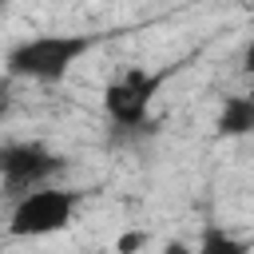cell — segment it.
Wrapping results in <instances>:
<instances>
[{
    "label": "cell",
    "instance_id": "1",
    "mask_svg": "<svg viewBox=\"0 0 254 254\" xmlns=\"http://www.w3.org/2000/svg\"><path fill=\"white\" fill-rule=\"evenodd\" d=\"M99 44L95 32H56V36H32L20 40L8 52V75L36 79V83H60L91 48Z\"/></svg>",
    "mask_w": 254,
    "mask_h": 254
},
{
    "label": "cell",
    "instance_id": "2",
    "mask_svg": "<svg viewBox=\"0 0 254 254\" xmlns=\"http://www.w3.org/2000/svg\"><path fill=\"white\" fill-rule=\"evenodd\" d=\"M79 198H83V190H52V187L24 190L12 206L8 234L12 238H44V234L67 230Z\"/></svg>",
    "mask_w": 254,
    "mask_h": 254
},
{
    "label": "cell",
    "instance_id": "3",
    "mask_svg": "<svg viewBox=\"0 0 254 254\" xmlns=\"http://www.w3.org/2000/svg\"><path fill=\"white\" fill-rule=\"evenodd\" d=\"M167 75H155V71H143V67H127L123 75H115L107 87H103V107L111 115V123L119 127H139L147 123V111H151V99L159 91Z\"/></svg>",
    "mask_w": 254,
    "mask_h": 254
},
{
    "label": "cell",
    "instance_id": "4",
    "mask_svg": "<svg viewBox=\"0 0 254 254\" xmlns=\"http://www.w3.org/2000/svg\"><path fill=\"white\" fill-rule=\"evenodd\" d=\"M60 171H64V159L56 151H48L44 143L24 139V143H4L0 147V183L8 190H20V194L36 190Z\"/></svg>",
    "mask_w": 254,
    "mask_h": 254
},
{
    "label": "cell",
    "instance_id": "5",
    "mask_svg": "<svg viewBox=\"0 0 254 254\" xmlns=\"http://www.w3.org/2000/svg\"><path fill=\"white\" fill-rule=\"evenodd\" d=\"M214 131L222 139H238V135H250L254 131V95H226L222 99V111L214 119Z\"/></svg>",
    "mask_w": 254,
    "mask_h": 254
},
{
    "label": "cell",
    "instance_id": "6",
    "mask_svg": "<svg viewBox=\"0 0 254 254\" xmlns=\"http://www.w3.org/2000/svg\"><path fill=\"white\" fill-rule=\"evenodd\" d=\"M194 254H250V246L238 242L234 234L218 230V226H206V230H202V242H198Z\"/></svg>",
    "mask_w": 254,
    "mask_h": 254
},
{
    "label": "cell",
    "instance_id": "7",
    "mask_svg": "<svg viewBox=\"0 0 254 254\" xmlns=\"http://www.w3.org/2000/svg\"><path fill=\"white\" fill-rule=\"evenodd\" d=\"M139 246H143V234H135V230H131V234H119V238H115V254H135Z\"/></svg>",
    "mask_w": 254,
    "mask_h": 254
},
{
    "label": "cell",
    "instance_id": "8",
    "mask_svg": "<svg viewBox=\"0 0 254 254\" xmlns=\"http://www.w3.org/2000/svg\"><path fill=\"white\" fill-rule=\"evenodd\" d=\"M242 71H246V75H254V36H250V44H246V56H242Z\"/></svg>",
    "mask_w": 254,
    "mask_h": 254
},
{
    "label": "cell",
    "instance_id": "9",
    "mask_svg": "<svg viewBox=\"0 0 254 254\" xmlns=\"http://www.w3.org/2000/svg\"><path fill=\"white\" fill-rule=\"evenodd\" d=\"M12 107V95H8V83H0V111Z\"/></svg>",
    "mask_w": 254,
    "mask_h": 254
},
{
    "label": "cell",
    "instance_id": "10",
    "mask_svg": "<svg viewBox=\"0 0 254 254\" xmlns=\"http://www.w3.org/2000/svg\"><path fill=\"white\" fill-rule=\"evenodd\" d=\"M167 254H190V250H187L183 242H167Z\"/></svg>",
    "mask_w": 254,
    "mask_h": 254
}]
</instances>
